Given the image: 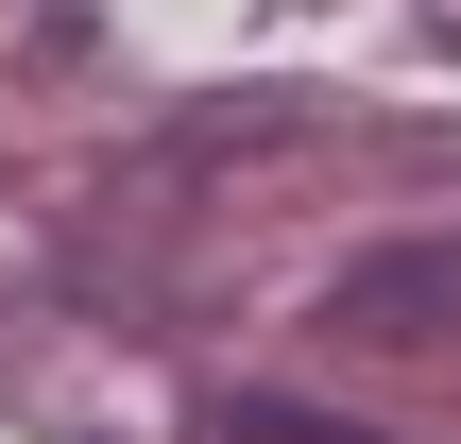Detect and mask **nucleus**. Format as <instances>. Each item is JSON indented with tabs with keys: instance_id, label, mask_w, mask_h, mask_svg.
<instances>
[{
	"instance_id": "obj_1",
	"label": "nucleus",
	"mask_w": 461,
	"mask_h": 444,
	"mask_svg": "<svg viewBox=\"0 0 461 444\" xmlns=\"http://www.w3.org/2000/svg\"><path fill=\"white\" fill-rule=\"evenodd\" d=\"M342 342H461V240H376L342 291H325Z\"/></svg>"
},
{
	"instance_id": "obj_2",
	"label": "nucleus",
	"mask_w": 461,
	"mask_h": 444,
	"mask_svg": "<svg viewBox=\"0 0 461 444\" xmlns=\"http://www.w3.org/2000/svg\"><path fill=\"white\" fill-rule=\"evenodd\" d=\"M240 444H376V428H325V411H240Z\"/></svg>"
}]
</instances>
